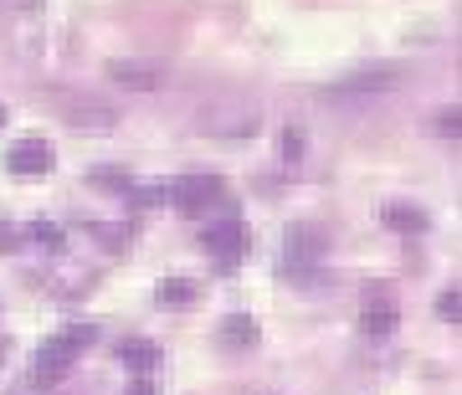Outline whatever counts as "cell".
<instances>
[{"label": "cell", "mask_w": 462, "mask_h": 395, "mask_svg": "<svg viewBox=\"0 0 462 395\" xmlns=\"http://www.w3.org/2000/svg\"><path fill=\"white\" fill-rule=\"evenodd\" d=\"M200 247L211 252L221 267H236L242 262V252H247V221L242 216H221L211 226L200 231Z\"/></svg>", "instance_id": "obj_1"}, {"label": "cell", "mask_w": 462, "mask_h": 395, "mask_svg": "<svg viewBox=\"0 0 462 395\" xmlns=\"http://www.w3.org/2000/svg\"><path fill=\"white\" fill-rule=\"evenodd\" d=\"M401 87V72H355V78H339V83H329V93L324 98L334 103H349V98H385V93H396Z\"/></svg>", "instance_id": "obj_2"}, {"label": "cell", "mask_w": 462, "mask_h": 395, "mask_svg": "<svg viewBox=\"0 0 462 395\" xmlns=\"http://www.w3.org/2000/svg\"><path fill=\"white\" fill-rule=\"evenodd\" d=\"M324 262V236L314 226H293L288 231V242H282V272H314Z\"/></svg>", "instance_id": "obj_3"}, {"label": "cell", "mask_w": 462, "mask_h": 395, "mask_svg": "<svg viewBox=\"0 0 462 395\" xmlns=\"http://www.w3.org/2000/svg\"><path fill=\"white\" fill-rule=\"evenodd\" d=\"M51 165H57V154H51V144H42V139H21V144L5 149V170L21 175V180H42Z\"/></svg>", "instance_id": "obj_4"}, {"label": "cell", "mask_w": 462, "mask_h": 395, "mask_svg": "<svg viewBox=\"0 0 462 395\" xmlns=\"http://www.w3.org/2000/svg\"><path fill=\"white\" fill-rule=\"evenodd\" d=\"M170 206H180V211H200V206H211L221 200V180L216 175H185L180 185H170Z\"/></svg>", "instance_id": "obj_5"}, {"label": "cell", "mask_w": 462, "mask_h": 395, "mask_svg": "<svg viewBox=\"0 0 462 395\" xmlns=\"http://www.w3.org/2000/svg\"><path fill=\"white\" fill-rule=\"evenodd\" d=\"M380 216H385V226L401 231V236H421V231L431 226V216L421 211V206H406V200H391Z\"/></svg>", "instance_id": "obj_6"}, {"label": "cell", "mask_w": 462, "mask_h": 395, "mask_svg": "<svg viewBox=\"0 0 462 395\" xmlns=\"http://www.w3.org/2000/svg\"><path fill=\"white\" fill-rule=\"evenodd\" d=\"M67 370H72V354H67L57 339H51V344H42V354H36V380H42V385H57Z\"/></svg>", "instance_id": "obj_7"}, {"label": "cell", "mask_w": 462, "mask_h": 395, "mask_svg": "<svg viewBox=\"0 0 462 395\" xmlns=\"http://www.w3.org/2000/svg\"><path fill=\"white\" fill-rule=\"evenodd\" d=\"M221 344L226 349H252L257 344V318H247V313H226V318H221Z\"/></svg>", "instance_id": "obj_8"}, {"label": "cell", "mask_w": 462, "mask_h": 395, "mask_svg": "<svg viewBox=\"0 0 462 395\" xmlns=\"http://www.w3.org/2000/svg\"><path fill=\"white\" fill-rule=\"evenodd\" d=\"M108 78H114L118 87H129V93H154V87H160V72L134 67V62H114V67H108Z\"/></svg>", "instance_id": "obj_9"}, {"label": "cell", "mask_w": 462, "mask_h": 395, "mask_svg": "<svg viewBox=\"0 0 462 395\" xmlns=\"http://www.w3.org/2000/svg\"><path fill=\"white\" fill-rule=\"evenodd\" d=\"M360 329L370 334V339H385V334L396 329V303H385V298H380V303H370V308L360 313Z\"/></svg>", "instance_id": "obj_10"}, {"label": "cell", "mask_w": 462, "mask_h": 395, "mask_svg": "<svg viewBox=\"0 0 462 395\" xmlns=\"http://www.w3.org/2000/svg\"><path fill=\"white\" fill-rule=\"evenodd\" d=\"M154 298H160L165 308H190V303H196V282L190 278H165L160 288H154Z\"/></svg>", "instance_id": "obj_11"}, {"label": "cell", "mask_w": 462, "mask_h": 395, "mask_svg": "<svg viewBox=\"0 0 462 395\" xmlns=\"http://www.w3.org/2000/svg\"><path fill=\"white\" fill-rule=\"evenodd\" d=\"M118 360L134 364V370H149V364L160 360V349L149 344V339H124V344H118Z\"/></svg>", "instance_id": "obj_12"}, {"label": "cell", "mask_w": 462, "mask_h": 395, "mask_svg": "<svg viewBox=\"0 0 462 395\" xmlns=\"http://www.w3.org/2000/svg\"><path fill=\"white\" fill-rule=\"evenodd\" d=\"M93 339H98V329H93V324H67V329L57 334V344H62L67 354H72V360H78V354H83V349L93 344Z\"/></svg>", "instance_id": "obj_13"}, {"label": "cell", "mask_w": 462, "mask_h": 395, "mask_svg": "<svg viewBox=\"0 0 462 395\" xmlns=\"http://www.w3.org/2000/svg\"><path fill=\"white\" fill-rule=\"evenodd\" d=\"M93 185L114 190V196H129V190H134V180L124 175V170H114V165H98V170H93Z\"/></svg>", "instance_id": "obj_14"}, {"label": "cell", "mask_w": 462, "mask_h": 395, "mask_svg": "<svg viewBox=\"0 0 462 395\" xmlns=\"http://www.w3.org/2000/svg\"><path fill=\"white\" fill-rule=\"evenodd\" d=\"M437 318H447V324H457V318H462V293H457V288L437 293Z\"/></svg>", "instance_id": "obj_15"}, {"label": "cell", "mask_w": 462, "mask_h": 395, "mask_svg": "<svg viewBox=\"0 0 462 395\" xmlns=\"http://www.w3.org/2000/svg\"><path fill=\"white\" fill-rule=\"evenodd\" d=\"M278 149H282V160H303V129H298V124H288Z\"/></svg>", "instance_id": "obj_16"}, {"label": "cell", "mask_w": 462, "mask_h": 395, "mask_svg": "<svg viewBox=\"0 0 462 395\" xmlns=\"http://www.w3.org/2000/svg\"><path fill=\"white\" fill-rule=\"evenodd\" d=\"M32 236H36V242H42L47 252H62V231L51 226V221H36V226H32Z\"/></svg>", "instance_id": "obj_17"}, {"label": "cell", "mask_w": 462, "mask_h": 395, "mask_svg": "<svg viewBox=\"0 0 462 395\" xmlns=\"http://www.w3.org/2000/svg\"><path fill=\"white\" fill-rule=\"evenodd\" d=\"M67 118H72V124H114L108 108H67Z\"/></svg>", "instance_id": "obj_18"}, {"label": "cell", "mask_w": 462, "mask_h": 395, "mask_svg": "<svg viewBox=\"0 0 462 395\" xmlns=\"http://www.w3.org/2000/svg\"><path fill=\"white\" fill-rule=\"evenodd\" d=\"M437 124H442V133H457V124H462V118H457V108H452V114H442Z\"/></svg>", "instance_id": "obj_19"}, {"label": "cell", "mask_w": 462, "mask_h": 395, "mask_svg": "<svg viewBox=\"0 0 462 395\" xmlns=\"http://www.w3.org/2000/svg\"><path fill=\"white\" fill-rule=\"evenodd\" d=\"M129 395H154V385H134V390Z\"/></svg>", "instance_id": "obj_20"}, {"label": "cell", "mask_w": 462, "mask_h": 395, "mask_svg": "<svg viewBox=\"0 0 462 395\" xmlns=\"http://www.w3.org/2000/svg\"><path fill=\"white\" fill-rule=\"evenodd\" d=\"M0 124H5V108H0Z\"/></svg>", "instance_id": "obj_21"}]
</instances>
